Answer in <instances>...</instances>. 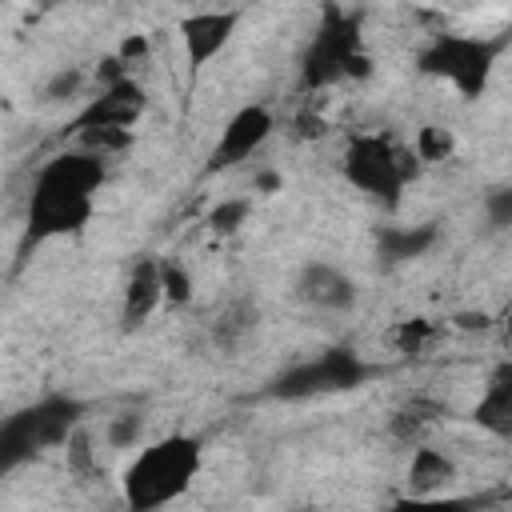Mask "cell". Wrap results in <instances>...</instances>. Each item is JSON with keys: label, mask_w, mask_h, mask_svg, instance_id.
I'll return each instance as SVG.
<instances>
[{"label": "cell", "mask_w": 512, "mask_h": 512, "mask_svg": "<svg viewBox=\"0 0 512 512\" xmlns=\"http://www.w3.org/2000/svg\"><path fill=\"white\" fill-rule=\"evenodd\" d=\"M192 300V276L180 268V264H172V260H164V304H188Z\"/></svg>", "instance_id": "23"}, {"label": "cell", "mask_w": 512, "mask_h": 512, "mask_svg": "<svg viewBox=\"0 0 512 512\" xmlns=\"http://www.w3.org/2000/svg\"><path fill=\"white\" fill-rule=\"evenodd\" d=\"M308 308H320V312H344L356 304V284L328 260H308L300 272H296V288H292Z\"/></svg>", "instance_id": "11"}, {"label": "cell", "mask_w": 512, "mask_h": 512, "mask_svg": "<svg viewBox=\"0 0 512 512\" xmlns=\"http://www.w3.org/2000/svg\"><path fill=\"white\" fill-rule=\"evenodd\" d=\"M368 376H372V368L352 348H324V352L292 364L288 372H280L268 392L280 400H312V396L360 388Z\"/></svg>", "instance_id": "6"}, {"label": "cell", "mask_w": 512, "mask_h": 512, "mask_svg": "<svg viewBox=\"0 0 512 512\" xmlns=\"http://www.w3.org/2000/svg\"><path fill=\"white\" fill-rule=\"evenodd\" d=\"M356 56H360L356 24L332 12V16L320 24V32L312 36L308 52H304V64H300L304 88H312V92L332 88L336 80H344V76H348V64H352Z\"/></svg>", "instance_id": "7"}, {"label": "cell", "mask_w": 512, "mask_h": 512, "mask_svg": "<svg viewBox=\"0 0 512 512\" xmlns=\"http://www.w3.org/2000/svg\"><path fill=\"white\" fill-rule=\"evenodd\" d=\"M436 240V228L432 224H420V228H384L380 232V256L384 260H412V256H424Z\"/></svg>", "instance_id": "15"}, {"label": "cell", "mask_w": 512, "mask_h": 512, "mask_svg": "<svg viewBox=\"0 0 512 512\" xmlns=\"http://www.w3.org/2000/svg\"><path fill=\"white\" fill-rule=\"evenodd\" d=\"M36 4H68V0H36Z\"/></svg>", "instance_id": "27"}, {"label": "cell", "mask_w": 512, "mask_h": 512, "mask_svg": "<svg viewBox=\"0 0 512 512\" xmlns=\"http://www.w3.org/2000/svg\"><path fill=\"white\" fill-rule=\"evenodd\" d=\"M84 84V72H76V68H68V72H60L52 84H48V100H68V96H76V88Z\"/></svg>", "instance_id": "25"}, {"label": "cell", "mask_w": 512, "mask_h": 512, "mask_svg": "<svg viewBox=\"0 0 512 512\" xmlns=\"http://www.w3.org/2000/svg\"><path fill=\"white\" fill-rule=\"evenodd\" d=\"M104 156H92L84 148L52 156L28 192V236L32 240H56L76 236L96 208V188L104 184Z\"/></svg>", "instance_id": "1"}, {"label": "cell", "mask_w": 512, "mask_h": 512, "mask_svg": "<svg viewBox=\"0 0 512 512\" xmlns=\"http://www.w3.org/2000/svg\"><path fill=\"white\" fill-rule=\"evenodd\" d=\"M340 168L352 188H360L372 200L392 204L404 192V184L412 180V172L420 168V156H416V148H396L380 132H360L348 140Z\"/></svg>", "instance_id": "4"}, {"label": "cell", "mask_w": 512, "mask_h": 512, "mask_svg": "<svg viewBox=\"0 0 512 512\" xmlns=\"http://www.w3.org/2000/svg\"><path fill=\"white\" fill-rule=\"evenodd\" d=\"M412 148H416V156H420L424 164H436V160H448V156H452L456 140H452L448 128H436V124H432V128H420V132H416V144H412Z\"/></svg>", "instance_id": "20"}, {"label": "cell", "mask_w": 512, "mask_h": 512, "mask_svg": "<svg viewBox=\"0 0 512 512\" xmlns=\"http://www.w3.org/2000/svg\"><path fill=\"white\" fill-rule=\"evenodd\" d=\"M64 464H68L72 476H96V472H100V464H96V448H92V436H88L84 424L64 440Z\"/></svg>", "instance_id": "18"}, {"label": "cell", "mask_w": 512, "mask_h": 512, "mask_svg": "<svg viewBox=\"0 0 512 512\" xmlns=\"http://www.w3.org/2000/svg\"><path fill=\"white\" fill-rule=\"evenodd\" d=\"M272 128H276V120H272V108L268 104H244V108H236L224 120V128H220V136H216V144L208 152V172H224V168L244 164L256 148L268 144Z\"/></svg>", "instance_id": "8"}, {"label": "cell", "mask_w": 512, "mask_h": 512, "mask_svg": "<svg viewBox=\"0 0 512 512\" xmlns=\"http://www.w3.org/2000/svg\"><path fill=\"white\" fill-rule=\"evenodd\" d=\"M480 208H484V220L492 228H512V184L488 188L484 200H480Z\"/></svg>", "instance_id": "22"}, {"label": "cell", "mask_w": 512, "mask_h": 512, "mask_svg": "<svg viewBox=\"0 0 512 512\" xmlns=\"http://www.w3.org/2000/svg\"><path fill=\"white\" fill-rule=\"evenodd\" d=\"M452 480H456V464L448 452L428 448V444L412 448V460H408V492L412 496H436Z\"/></svg>", "instance_id": "14"}, {"label": "cell", "mask_w": 512, "mask_h": 512, "mask_svg": "<svg viewBox=\"0 0 512 512\" xmlns=\"http://www.w3.org/2000/svg\"><path fill=\"white\" fill-rule=\"evenodd\" d=\"M248 212H252V200H248V196L220 200V204L208 212V228H212L216 236H232V232H240V224L248 220Z\"/></svg>", "instance_id": "19"}, {"label": "cell", "mask_w": 512, "mask_h": 512, "mask_svg": "<svg viewBox=\"0 0 512 512\" xmlns=\"http://www.w3.org/2000/svg\"><path fill=\"white\" fill-rule=\"evenodd\" d=\"M132 144V128H112V124H84L76 128V148L92 152V156H120Z\"/></svg>", "instance_id": "16"}, {"label": "cell", "mask_w": 512, "mask_h": 512, "mask_svg": "<svg viewBox=\"0 0 512 512\" xmlns=\"http://www.w3.org/2000/svg\"><path fill=\"white\" fill-rule=\"evenodd\" d=\"M236 24H240V12H236V8H204V12L184 16V20H180V44H184L188 64H192V68L212 64V60L228 48Z\"/></svg>", "instance_id": "9"}, {"label": "cell", "mask_w": 512, "mask_h": 512, "mask_svg": "<svg viewBox=\"0 0 512 512\" xmlns=\"http://www.w3.org/2000/svg\"><path fill=\"white\" fill-rule=\"evenodd\" d=\"M472 424L496 440H512V360L492 364L484 392L472 404Z\"/></svg>", "instance_id": "12"}, {"label": "cell", "mask_w": 512, "mask_h": 512, "mask_svg": "<svg viewBox=\"0 0 512 512\" xmlns=\"http://www.w3.org/2000/svg\"><path fill=\"white\" fill-rule=\"evenodd\" d=\"M204 464V448L196 436L168 432L152 444H144L120 472V492L132 512H152L188 492Z\"/></svg>", "instance_id": "2"}, {"label": "cell", "mask_w": 512, "mask_h": 512, "mask_svg": "<svg viewBox=\"0 0 512 512\" xmlns=\"http://www.w3.org/2000/svg\"><path fill=\"white\" fill-rule=\"evenodd\" d=\"M84 424V404L72 396H44L0 428V468H16L44 448H64V440Z\"/></svg>", "instance_id": "3"}, {"label": "cell", "mask_w": 512, "mask_h": 512, "mask_svg": "<svg viewBox=\"0 0 512 512\" xmlns=\"http://www.w3.org/2000/svg\"><path fill=\"white\" fill-rule=\"evenodd\" d=\"M148 108V96L144 88L132 80V76H120L112 84L100 88V96H92V104L76 116L72 128H84V124H112V128H132Z\"/></svg>", "instance_id": "10"}, {"label": "cell", "mask_w": 512, "mask_h": 512, "mask_svg": "<svg viewBox=\"0 0 512 512\" xmlns=\"http://www.w3.org/2000/svg\"><path fill=\"white\" fill-rule=\"evenodd\" d=\"M140 432H144V416L140 412H120V416L108 420L104 440H108V448H136Z\"/></svg>", "instance_id": "21"}, {"label": "cell", "mask_w": 512, "mask_h": 512, "mask_svg": "<svg viewBox=\"0 0 512 512\" xmlns=\"http://www.w3.org/2000/svg\"><path fill=\"white\" fill-rule=\"evenodd\" d=\"M248 328H252V312L232 308L228 316H220V324H216V340H220V344H236Z\"/></svg>", "instance_id": "24"}, {"label": "cell", "mask_w": 512, "mask_h": 512, "mask_svg": "<svg viewBox=\"0 0 512 512\" xmlns=\"http://www.w3.org/2000/svg\"><path fill=\"white\" fill-rule=\"evenodd\" d=\"M164 304V260H136V268L124 280V300H120V320L124 328H140L152 320V312Z\"/></svg>", "instance_id": "13"}, {"label": "cell", "mask_w": 512, "mask_h": 512, "mask_svg": "<svg viewBox=\"0 0 512 512\" xmlns=\"http://www.w3.org/2000/svg\"><path fill=\"white\" fill-rule=\"evenodd\" d=\"M428 424H436V408L424 404V400H412V404H404V408L392 416V436H400V440H408V444H420V436H424Z\"/></svg>", "instance_id": "17"}, {"label": "cell", "mask_w": 512, "mask_h": 512, "mask_svg": "<svg viewBox=\"0 0 512 512\" xmlns=\"http://www.w3.org/2000/svg\"><path fill=\"white\" fill-rule=\"evenodd\" d=\"M400 352H420V344H424V336H428V324L424 320H408V324H400Z\"/></svg>", "instance_id": "26"}, {"label": "cell", "mask_w": 512, "mask_h": 512, "mask_svg": "<svg viewBox=\"0 0 512 512\" xmlns=\"http://www.w3.org/2000/svg\"><path fill=\"white\" fill-rule=\"evenodd\" d=\"M420 72L444 80L456 96L476 100L488 88L492 64H496V44L484 36H460V32H440L436 40H428L416 56Z\"/></svg>", "instance_id": "5"}]
</instances>
